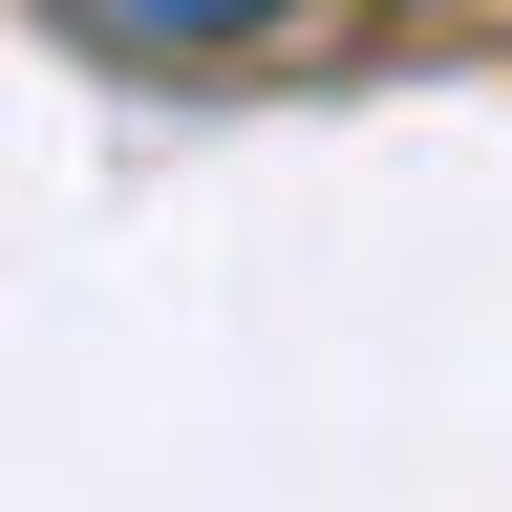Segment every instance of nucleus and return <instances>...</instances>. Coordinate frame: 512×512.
Returning <instances> with one entry per match:
<instances>
[{
    "mask_svg": "<svg viewBox=\"0 0 512 512\" xmlns=\"http://www.w3.org/2000/svg\"><path fill=\"white\" fill-rule=\"evenodd\" d=\"M43 22L86 43V64H150V86H171V64H256V43H299L320 0H43Z\"/></svg>",
    "mask_w": 512,
    "mask_h": 512,
    "instance_id": "nucleus-1",
    "label": "nucleus"
}]
</instances>
